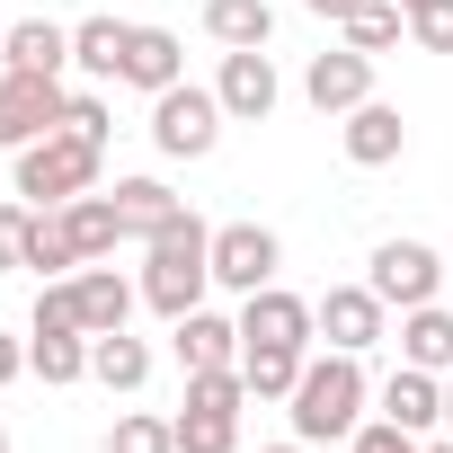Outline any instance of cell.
I'll use <instances>...</instances> for the list:
<instances>
[{"instance_id":"24","label":"cell","mask_w":453,"mask_h":453,"mask_svg":"<svg viewBox=\"0 0 453 453\" xmlns=\"http://www.w3.org/2000/svg\"><path fill=\"white\" fill-rule=\"evenodd\" d=\"M178 453H232L241 444V409H222V400H178Z\"/></svg>"},{"instance_id":"8","label":"cell","mask_w":453,"mask_h":453,"mask_svg":"<svg viewBox=\"0 0 453 453\" xmlns=\"http://www.w3.org/2000/svg\"><path fill=\"white\" fill-rule=\"evenodd\" d=\"M303 98H311L320 116H356V107L373 98V54H356V45H329V54H311V72H303Z\"/></svg>"},{"instance_id":"22","label":"cell","mask_w":453,"mask_h":453,"mask_svg":"<svg viewBox=\"0 0 453 453\" xmlns=\"http://www.w3.org/2000/svg\"><path fill=\"white\" fill-rule=\"evenodd\" d=\"M125 45H134L125 19H81V27H72V72H89V81H125Z\"/></svg>"},{"instance_id":"31","label":"cell","mask_w":453,"mask_h":453,"mask_svg":"<svg viewBox=\"0 0 453 453\" xmlns=\"http://www.w3.org/2000/svg\"><path fill=\"white\" fill-rule=\"evenodd\" d=\"M27 241H36V204H27V196H10V204H0V276L27 267Z\"/></svg>"},{"instance_id":"7","label":"cell","mask_w":453,"mask_h":453,"mask_svg":"<svg viewBox=\"0 0 453 453\" xmlns=\"http://www.w3.org/2000/svg\"><path fill=\"white\" fill-rule=\"evenodd\" d=\"M276 267H285V241L267 232V222H222L213 232V285L258 294V285H276Z\"/></svg>"},{"instance_id":"21","label":"cell","mask_w":453,"mask_h":453,"mask_svg":"<svg viewBox=\"0 0 453 453\" xmlns=\"http://www.w3.org/2000/svg\"><path fill=\"white\" fill-rule=\"evenodd\" d=\"M204 36L222 54H250V45L276 36V10H267V0H204Z\"/></svg>"},{"instance_id":"11","label":"cell","mask_w":453,"mask_h":453,"mask_svg":"<svg viewBox=\"0 0 453 453\" xmlns=\"http://www.w3.org/2000/svg\"><path fill=\"white\" fill-rule=\"evenodd\" d=\"M241 338H258V347H311V338H320V320H311V303H303V294L258 285V294H241Z\"/></svg>"},{"instance_id":"26","label":"cell","mask_w":453,"mask_h":453,"mask_svg":"<svg viewBox=\"0 0 453 453\" xmlns=\"http://www.w3.org/2000/svg\"><path fill=\"white\" fill-rule=\"evenodd\" d=\"M400 36H409V10H400V0H365V10L347 19V45H356V54H391Z\"/></svg>"},{"instance_id":"33","label":"cell","mask_w":453,"mask_h":453,"mask_svg":"<svg viewBox=\"0 0 453 453\" xmlns=\"http://www.w3.org/2000/svg\"><path fill=\"white\" fill-rule=\"evenodd\" d=\"M347 453H426V444H418L409 426H391V418H373V426H356V435H347Z\"/></svg>"},{"instance_id":"29","label":"cell","mask_w":453,"mask_h":453,"mask_svg":"<svg viewBox=\"0 0 453 453\" xmlns=\"http://www.w3.org/2000/svg\"><path fill=\"white\" fill-rule=\"evenodd\" d=\"M107 453H178V426L151 418V409H125V418L107 426Z\"/></svg>"},{"instance_id":"25","label":"cell","mask_w":453,"mask_h":453,"mask_svg":"<svg viewBox=\"0 0 453 453\" xmlns=\"http://www.w3.org/2000/svg\"><path fill=\"white\" fill-rule=\"evenodd\" d=\"M89 373H98L107 391H142V382H151V347L125 338V329H116V338H89Z\"/></svg>"},{"instance_id":"28","label":"cell","mask_w":453,"mask_h":453,"mask_svg":"<svg viewBox=\"0 0 453 453\" xmlns=\"http://www.w3.org/2000/svg\"><path fill=\"white\" fill-rule=\"evenodd\" d=\"M27 373L54 382V391L81 382V373H89V338H27Z\"/></svg>"},{"instance_id":"5","label":"cell","mask_w":453,"mask_h":453,"mask_svg":"<svg viewBox=\"0 0 453 453\" xmlns=\"http://www.w3.org/2000/svg\"><path fill=\"white\" fill-rule=\"evenodd\" d=\"M444 276H453V258H435L426 241H382L365 285H373L391 311H418V303H435V294H444Z\"/></svg>"},{"instance_id":"16","label":"cell","mask_w":453,"mask_h":453,"mask_svg":"<svg viewBox=\"0 0 453 453\" xmlns=\"http://www.w3.org/2000/svg\"><path fill=\"white\" fill-rule=\"evenodd\" d=\"M382 418H391V426H409V435L444 426V373H418V365H400V373L382 382Z\"/></svg>"},{"instance_id":"42","label":"cell","mask_w":453,"mask_h":453,"mask_svg":"<svg viewBox=\"0 0 453 453\" xmlns=\"http://www.w3.org/2000/svg\"><path fill=\"white\" fill-rule=\"evenodd\" d=\"M0 36H10V19H0Z\"/></svg>"},{"instance_id":"18","label":"cell","mask_w":453,"mask_h":453,"mask_svg":"<svg viewBox=\"0 0 453 453\" xmlns=\"http://www.w3.org/2000/svg\"><path fill=\"white\" fill-rule=\"evenodd\" d=\"M400 365H418V373H453V311H444V303L400 311Z\"/></svg>"},{"instance_id":"9","label":"cell","mask_w":453,"mask_h":453,"mask_svg":"<svg viewBox=\"0 0 453 453\" xmlns=\"http://www.w3.org/2000/svg\"><path fill=\"white\" fill-rule=\"evenodd\" d=\"M382 311H391V303H382L373 285H329V294L311 303V320H320V338H329L338 356H365V347L382 338Z\"/></svg>"},{"instance_id":"3","label":"cell","mask_w":453,"mask_h":453,"mask_svg":"<svg viewBox=\"0 0 453 453\" xmlns=\"http://www.w3.org/2000/svg\"><path fill=\"white\" fill-rule=\"evenodd\" d=\"M98 142H81V134H45V142H27L19 151V196L36 204V213H54V204H72V196H89L98 187Z\"/></svg>"},{"instance_id":"1","label":"cell","mask_w":453,"mask_h":453,"mask_svg":"<svg viewBox=\"0 0 453 453\" xmlns=\"http://www.w3.org/2000/svg\"><path fill=\"white\" fill-rule=\"evenodd\" d=\"M204 285H213V222L178 213L169 232L142 241V303L160 320H187V311H204Z\"/></svg>"},{"instance_id":"19","label":"cell","mask_w":453,"mask_h":453,"mask_svg":"<svg viewBox=\"0 0 453 453\" xmlns=\"http://www.w3.org/2000/svg\"><path fill=\"white\" fill-rule=\"evenodd\" d=\"M72 285H81V320H89V338H116V329H125V311H134V294H142V285H125L107 258H98V267H81Z\"/></svg>"},{"instance_id":"40","label":"cell","mask_w":453,"mask_h":453,"mask_svg":"<svg viewBox=\"0 0 453 453\" xmlns=\"http://www.w3.org/2000/svg\"><path fill=\"white\" fill-rule=\"evenodd\" d=\"M426 453H453V435H444V444H426Z\"/></svg>"},{"instance_id":"27","label":"cell","mask_w":453,"mask_h":453,"mask_svg":"<svg viewBox=\"0 0 453 453\" xmlns=\"http://www.w3.org/2000/svg\"><path fill=\"white\" fill-rule=\"evenodd\" d=\"M27 338H89V320H81V285L72 276H54L45 294H36V329Z\"/></svg>"},{"instance_id":"17","label":"cell","mask_w":453,"mask_h":453,"mask_svg":"<svg viewBox=\"0 0 453 453\" xmlns=\"http://www.w3.org/2000/svg\"><path fill=\"white\" fill-rule=\"evenodd\" d=\"M169 329H178V365H187V373L241 365V320H222V311H187V320H169Z\"/></svg>"},{"instance_id":"13","label":"cell","mask_w":453,"mask_h":453,"mask_svg":"<svg viewBox=\"0 0 453 453\" xmlns=\"http://www.w3.org/2000/svg\"><path fill=\"white\" fill-rule=\"evenodd\" d=\"M0 63H10V72H36V81H63V72H72V27L19 19L10 36H0Z\"/></svg>"},{"instance_id":"2","label":"cell","mask_w":453,"mask_h":453,"mask_svg":"<svg viewBox=\"0 0 453 453\" xmlns=\"http://www.w3.org/2000/svg\"><path fill=\"white\" fill-rule=\"evenodd\" d=\"M365 356H311L303 365V382H294V400H285V418H294V435L303 444H347L356 426H365Z\"/></svg>"},{"instance_id":"20","label":"cell","mask_w":453,"mask_h":453,"mask_svg":"<svg viewBox=\"0 0 453 453\" xmlns=\"http://www.w3.org/2000/svg\"><path fill=\"white\" fill-rule=\"evenodd\" d=\"M107 196H116V213H125V241H151V232H169V222L187 213V204H178L160 178H116Z\"/></svg>"},{"instance_id":"15","label":"cell","mask_w":453,"mask_h":453,"mask_svg":"<svg viewBox=\"0 0 453 453\" xmlns=\"http://www.w3.org/2000/svg\"><path fill=\"white\" fill-rule=\"evenodd\" d=\"M125 81H134L142 98L178 89V81H187V45H178L169 27H134V45H125Z\"/></svg>"},{"instance_id":"14","label":"cell","mask_w":453,"mask_h":453,"mask_svg":"<svg viewBox=\"0 0 453 453\" xmlns=\"http://www.w3.org/2000/svg\"><path fill=\"white\" fill-rule=\"evenodd\" d=\"M63 213V232H72V250H81V267H98V258H116V241H125V213H116V196H72V204H54Z\"/></svg>"},{"instance_id":"4","label":"cell","mask_w":453,"mask_h":453,"mask_svg":"<svg viewBox=\"0 0 453 453\" xmlns=\"http://www.w3.org/2000/svg\"><path fill=\"white\" fill-rule=\"evenodd\" d=\"M222 98L213 89H196V81H178V89H160L151 98V142H160V160H204L213 142H222Z\"/></svg>"},{"instance_id":"23","label":"cell","mask_w":453,"mask_h":453,"mask_svg":"<svg viewBox=\"0 0 453 453\" xmlns=\"http://www.w3.org/2000/svg\"><path fill=\"white\" fill-rule=\"evenodd\" d=\"M303 365H311V347H258V338H241V373H250V400H294Z\"/></svg>"},{"instance_id":"41","label":"cell","mask_w":453,"mask_h":453,"mask_svg":"<svg viewBox=\"0 0 453 453\" xmlns=\"http://www.w3.org/2000/svg\"><path fill=\"white\" fill-rule=\"evenodd\" d=\"M0 453H10V426H0Z\"/></svg>"},{"instance_id":"30","label":"cell","mask_w":453,"mask_h":453,"mask_svg":"<svg viewBox=\"0 0 453 453\" xmlns=\"http://www.w3.org/2000/svg\"><path fill=\"white\" fill-rule=\"evenodd\" d=\"M27 267H36L45 285L81 267V250H72V232H63V213H36V241H27Z\"/></svg>"},{"instance_id":"39","label":"cell","mask_w":453,"mask_h":453,"mask_svg":"<svg viewBox=\"0 0 453 453\" xmlns=\"http://www.w3.org/2000/svg\"><path fill=\"white\" fill-rule=\"evenodd\" d=\"M400 10H409V19H418V10H435V0H400Z\"/></svg>"},{"instance_id":"35","label":"cell","mask_w":453,"mask_h":453,"mask_svg":"<svg viewBox=\"0 0 453 453\" xmlns=\"http://www.w3.org/2000/svg\"><path fill=\"white\" fill-rule=\"evenodd\" d=\"M19 373H27V338L0 329V382H19Z\"/></svg>"},{"instance_id":"37","label":"cell","mask_w":453,"mask_h":453,"mask_svg":"<svg viewBox=\"0 0 453 453\" xmlns=\"http://www.w3.org/2000/svg\"><path fill=\"white\" fill-rule=\"evenodd\" d=\"M444 435H453V373H444Z\"/></svg>"},{"instance_id":"6","label":"cell","mask_w":453,"mask_h":453,"mask_svg":"<svg viewBox=\"0 0 453 453\" xmlns=\"http://www.w3.org/2000/svg\"><path fill=\"white\" fill-rule=\"evenodd\" d=\"M63 81H36V72H0V151H27L45 134H63Z\"/></svg>"},{"instance_id":"36","label":"cell","mask_w":453,"mask_h":453,"mask_svg":"<svg viewBox=\"0 0 453 453\" xmlns=\"http://www.w3.org/2000/svg\"><path fill=\"white\" fill-rule=\"evenodd\" d=\"M303 10H311V19H338V27H347V19L365 10V0H303Z\"/></svg>"},{"instance_id":"12","label":"cell","mask_w":453,"mask_h":453,"mask_svg":"<svg viewBox=\"0 0 453 453\" xmlns=\"http://www.w3.org/2000/svg\"><path fill=\"white\" fill-rule=\"evenodd\" d=\"M338 142H347L356 169H391V160L409 151V116H400L391 98H365L356 116H338Z\"/></svg>"},{"instance_id":"32","label":"cell","mask_w":453,"mask_h":453,"mask_svg":"<svg viewBox=\"0 0 453 453\" xmlns=\"http://www.w3.org/2000/svg\"><path fill=\"white\" fill-rule=\"evenodd\" d=\"M63 134H81V142H98V151H107V134H116L107 98H98V89H72V98H63Z\"/></svg>"},{"instance_id":"10","label":"cell","mask_w":453,"mask_h":453,"mask_svg":"<svg viewBox=\"0 0 453 453\" xmlns=\"http://www.w3.org/2000/svg\"><path fill=\"white\" fill-rule=\"evenodd\" d=\"M213 98H222V116L232 125H267L276 116V63H267V45H250V54H222V81H213Z\"/></svg>"},{"instance_id":"38","label":"cell","mask_w":453,"mask_h":453,"mask_svg":"<svg viewBox=\"0 0 453 453\" xmlns=\"http://www.w3.org/2000/svg\"><path fill=\"white\" fill-rule=\"evenodd\" d=\"M267 453H311V444H303V435H294V444H267Z\"/></svg>"},{"instance_id":"34","label":"cell","mask_w":453,"mask_h":453,"mask_svg":"<svg viewBox=\"0 0 453 453\" xmlns=\"http://www.w3.org/2000/svg\"><path fill=\"white\" fill-rule=\"evenodd\" d=\"M409 36H418L426 54H453V0H435V10H418V19H409Z\"/></svg>"}]
</instances>
